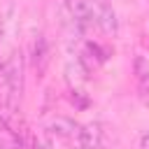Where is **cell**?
Listing matches in <instances>:
<instances>
[{
	"label": "cell",
	"mask_w": 149,
	"mask_h": 149,
	"mask_svg": "<svg viewBox=\"0 0 149 149\" xmlns=\"http://www.w3.org/2000/svg\"><path fill=\"white\" fill-rule=\"evenodd\" d=\"M49 128H51V133H56L61 137H77V133H79V126L72 119H65V116H58L56 121H51Z\"/></svg>",
	"instance_id": "obj_6"
},
{
	"label": "cell",
	"mask_w": 149,
	"mask_h": 149,
	"mask_svg": "<svg viewBox=\"0 0 149 149\" xmlns=\"http://www.w3.org/2000/svg\"><path fill=\"white\" fill-rule=\"evenodd\" d=\"M93 16H95V26L107 33V35H116L119 30V19L112 9V5L107 0H93Z\"/></svg>",
	"instance_id": "obj_2"
},
{
	"label": "cell",
	"mask_w": 149,
	"mask_h": 149,
	"mask_svg": "<svg viewBox=\"0 0 149 149\" xmlns=\"http://www.w3.org/2000/svg\"><path fill=\"white\" fill-rule=\"evenodd\" d=\"M65 7H68V12H70V16L74 19L77 26L86 28V26H93L95 23L93 2L91 0H65Z\"/></svg>",
	"instance_id": "obj_3"
},
{
	"label": "cell",
	"mask_w": 149,
	"mask_h": 149,
	"mask_svg": "<svg viewBox=\"0 0 149 149\" xmlns=\"http://www.w3.org/2000/svg\"><path fill=\"white\" fill-rule=\"evenodd\" d=\"M23 95V56L19 49H12L9 56L0 63V100L5 116L16 114Z\"/></svg>",
	"instance_id": "obj_1"
},
{
	"label": "cell",
	"mask_w": 149,
	"mask_h": 149,
	"mask_svg": "<svg viewBox=\"0 0 149 149\" xmlns=\"http://www.w3.org/2000/svg\"><path fill=\"white\" fill-rule=\"evenodd\" d=\"M77 142H79L81 149H100V147H102V130H100V126H98V123L79 126Z\"/></svg>",
	"instance_id": "obj_4"
},
{
	"label": "cell",
	"mask_w": 149,
	"mask_h": 149,
	"mask_svg": "<svg viewBox=\"0 0 149 149\" xmlns=\"http://www.w3.org/2000/svg\"><path fill=\"white\" fill-rule=\"evenodd\" d=\"M140 149H149V133L142 135V140H140Z\"/></svg>",
	"instance_id": "obj_8"
},
{
	"label": "cell",
	"mask_w": 149,
	"mask_h": 149,
	"mask_svg": "<svg viewBox=\"0 0 149 149\" xmlns=\"http://www.w3.org/2000/svg\"><path fill=\"white\" fill-rule=\"evenodd\" d=\"M47 54H49V51H47V40L40 35L37 42H35V49H33V58H35V68H37V72H44V65H47V61H49Z\"/></svg>",
	"instance_id": "obj_7"
},
{
	"label": "cell",
	"mask_w": 149,
	"mask_h": 149,
	"mask_svg": "<svg viewBox=\"0 0 149 149\" xmlns=\"http://www.w3.org/2000/svg\"><path fill=\"white\" fill-rule=\"evenodd\" d=\"M133 72H135V81H137L140 93L149 100V61L144 56H137L133 63Z\"/></svg>",
	"instance_id": "obj_5"
}]
</instances>
